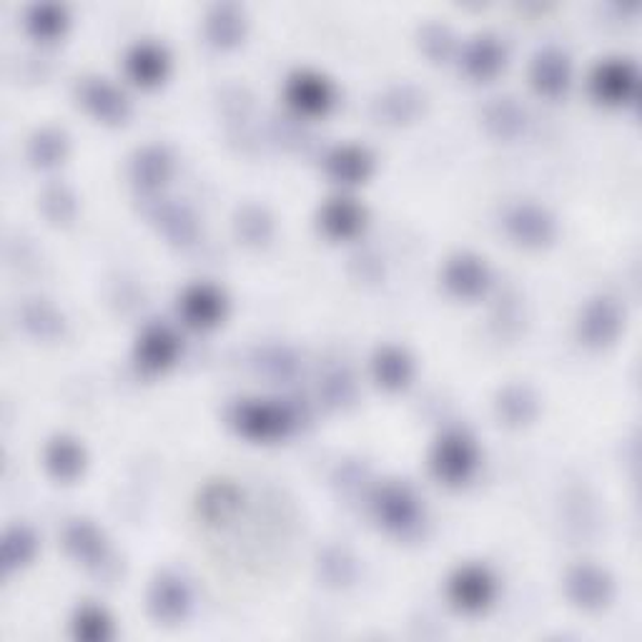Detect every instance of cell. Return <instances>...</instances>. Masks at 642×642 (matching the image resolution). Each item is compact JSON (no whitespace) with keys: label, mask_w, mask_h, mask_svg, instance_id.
<instances>
[{"label":"cell","mask_w":642,"mask_h":642,"mask_svg":"<svg viewBox=\"0 0 642 642\" xmlns=\"http://www.w3.org/2000/svg\"><path fill=\"white\" fill-rule=\"evenodd\" d=\"M74 635L84 642H103L111 638V617L106 609L84 605L74 617Z\"/></svg>","instance_id":"obj_35"},{"label":"cell","mask_w":642,"mask_h":642,"mask_svg":"<svg viewBox=\"0 0 642 642\" xmlns=\"http://www.w3.org/2000/svg\"><path fill=\"white\" fill-rule=\"evenodd\" d=\"M504 229L522 246H548L557 234V223L550 211L537 204H515L504 214Z\"/></svg>","instance_id":"obj_4"},{"label":"cell","mask_w":642,"mask_h":642,"mask_svg":"<svg viewBox=\"0 0 642 642\" xmlns=\"http://www.w3.org/2000/svg\"><path fill=\"white\" fill-rule=\"evenodd\" d=\"M482 118H485L487 131L495 139L512 141L525 131V108L515 99H510V95H500V99L489 101L485 111H482Z\"/></svg>","instance_id":"obj_19"},{"label":"cell","mask_w":642,"mask_h":642,"mask_svg":"<svg viewBox=\"0 0 642 642\" xmlns=\"http://www.w3.org/2000/svg\"><path fill=\"white\" fill-rule=\"evenodd\" d=\"M86 454L76 439L70 437H55L51 445L46 447V467L55 479L70 482L80 475L84 470Z\"/></svg>","instance_id":"obj_29"},{"label":"cell","mask_w":642,"mask_h":642,"mask_svg":"<svg viewBox=\"0 0 642 642\" xmlns=\"http://www.w3.org/2000/svg\"><path fill=\"white\" fill-rule=\"evenodd\" d=\"M154 221L158 223V229L164 231L166 239H171L174 244L189 246L194 244L198 236V223L194 219V214L189 211L187 206L174 204V201H164L154 208Z\"/></svg>","instance_id":"obj_28"},{"label":"cell","mask_w":642,"mask_h":642,"mask_svg":"<svg viewBox=\"0 0 642 642\" xmlns=\"http://www.w3.org/2000/svg\"><path fill=\"white\" fill-rule=\"evenodd\" d=\"M126 70L139 86H156L166 78L168 55L158 43H136L126 55Z\"/></svg>","instance_id":"obj_18"},{"label":"cell","mask_w":642,"mask_h":642,"mask_svg":"<svg viewBox=\"0 0 642 642\" xmlns=\"http://www.w3.org/2000/svg\"><path fill=\"white\" fill-rule=\"evenodd\" d=\"M271 216L261 206H244L236 216V234L248 246H261L271 239Z\"/></svg>","instance_id":"obj_34"},{"label":"cell","mask_w":642,"mask_h":642,"mask_svg":"<svg viewBox=\"0 0 642 642\" xmlns=\"http://www.w3.org/2000/svg\"><path fill=\"white\" fill-rule=\"evenodd\" d=\"M246 34L244 11L236 3H219L206 15V36L214 46L231 48Z\"/></svg>","instance_id":"obj_20"},{"label":"cell","mask_w":642,"mask_h":642,"mask_svg":"<svg viewBox=\"0 0 642 642\" xmlns=\"http://www.w3.org/2000/svg\"><path fill=\"white\" fill-rule=\"evenodd\" d=\"M422 108H424L422 91H416L414 86H397V88H389L387 93L374 101L372 114L380 124L401 126L420 116Z\"/></svg>","instance_id":"obj_13"},{"label":"cell","mask_w":642,"mask_h":642,"mask_svg":"<svg viewBox=\"0 0 642 642\" xmlns=\"http://www.w3.org/2000/svg\"><path fill=\"white\" fill-rule=\"evenodd\" d=\"M68 154V139L61 128H40L28 143V156L40 168L59 166Z\"/></svg>","instance_id":"obj_32"},{"label":"cell","mask_w":642,"mask_h":642,"mask_svg":"<svg viewBox=\"0 0 642 642\" xmlns=\"http://www.w3.org/2000/svg\"><path fill=\"white\" fill-rule=\"evenodd\" d=\"M40 208L53 223H68L76 216V196L66 183H51L40 196Z\"/></svg>","instance_id":"obj_36"},{"label":"cell","mask_w":642,"mask_h":642,"mask_svg":"<svg viewBox=\"0 0 642 642\" xmlns=\"http://www.w3.org/2000/svg\"><path fill=\"white\" fill-rule=\"evenodd\" d=\"M420 46L432 61L445 63L449 55H452V48H454L452 30L441 26V23H427L420 34Z\"/></svg>","instance_id":"obj_37"},{"label":"cell","mask_w":642,"mask_h":642,"mask_svg":"<svg viewBox=\"0 0 642 642\" xmlns=\"http://www.w3.org/2000/svg\"><path fill=\"white\" fill-rule=\"evenodd\" d=\"M497 416L508 427H525L537 416V397L525 384H510L497 397Z\"/></svg>","instance_id":"obj_26"},{"label":"cell","mask_w":642,"mask_h":642,"mask_svg":"<svg viewBox=\"0 0 642 642\" xmlns=\"http://www.w3.org/2000/svg\"><path fill=\"white\" fill-rule=\"evenodd\" d=\"M497 582L482 565H464L449 580V600L464 613H482L495 600Z\"/></svg>","instance_id":"obj_5"},{"label":"cell","mask_w":642,"mask_h":642,"mask_svg":"<svg viewBox=\"0 0 642 642\" xmlns=\"http://www.w3.org/2000/svg\"><path fill=\"white\" fill-rule=\"evenodd\" d=\"M489 284V269L475 254H457L445 267V286L462 299H475L485 294Z\"/></svg>","instance_id":"obj_12"},{"label":"cell","mask_w":642,"mask_h":642,"mask_svg":"<svg viewBox=\"0 0 642 642\" xmlns=\"http://www.w3.org/2000/svg\"><path fill=\"white\" fill-rule=\"evenodd\" d=\"M372 372H374V380L380 387L389 389V391H399L405 389L409 380H412V359L405 349L399 347H382L376 351L374 359H372Z\"/></svg>","instance_id":"obj_23"},{"label":"cell","mask_w":642,"mask_h":642,"mask_svg":"<svg viewBox=\"0 0 642 642\" xmlns=\"http://www.w3.org/2000/svg\"><path fill=\"white\" fill-rule=\"evenodd\" d=\"M227 301L211 284H194L181 296V314L191 326H214L223 319Z\"/></svg>","instance_id":"obj_14"},{"label":"cell","mask_w":642,"mask_h":642,"mask_svg":"<svg viewBox=\"0 0 642 642\" xmlns=\"http://www.w3.org/2000/svg\"><path fill=\"white\" fill-rule=\"evenodd\" d=\"M462 61L472 78H492L504 66V48L492 34H482L472 38V43L464 48Z\"/></svg>","instance_id":"obj_21"},{"label":"cell","mask_w":642,"mask_h":642,"mask_svg":"<svg viewBox=\"0 0 642 642\" xmlns=\"http://www.w3.org/2000/svg\"><path fill=\"white\" fill-rule=\"evenodd\" d=\"M181 344L176 334L168 326H149L141 334L139 347H136V359L146 372H160V369L171 367L179 357Z\"/></svg>","instance_id":"obj_16"},{"label":"cell","mask_w":642,"mask_h":642,"mask_svg":"<svg viewBox=\"0 0 642 642\" xmlns=\"http://www.w3.org/2000/svg\"><path fill=\"white\" fill-rule=\"evenodd\" d=\"M567 598L582 609H602L613 600V580L595 565H577L565 577Z\"/></svg>","instance_id":"obj_7"},{"label":"cell","mask_w":642,"mask_h":642,"mask_svg":"<svg viewBox=\"0 0 642 642\" xmlns=\"http://www.w3.org/2000/svg\"><path fill=\"white\" fill-rule=\"evenodd\" d=\"M231 422L248 439L271 441L294 427V412L279 401H241Z\"/></svg>","instance_id":"obj_1"},{"label":"cell","mask_w":642,"mask_h":642,"mask_svg":"<svg viewBox=\"0 0 642 642\" xmlns=\"http://www.w3.org/2000/svg\"><path fill=\"white\" fill-rule=\"evenodd\" d=\"M532 86L548 99H557L569 86V61L557 48H544L535 55L532 68H529Z\"/></svg>","instance_id":"obj_15"},{"label":"cell","mask_w":642,"mask_h":642,"mask_svg":"<svg viewBox=\"0 0 642 642\" xmlns=\"http://www.w3.org/2000/svg\"><path fill=\"white\" fill-rule=\"evenodd\" d=\"M286 99L296 111H301V114L319 116L326 114L329 106H332L334 91L326 78L311 74V70H299V74L288 78Z\"/></svg>","instance_id":"obj_11"},{"label":"cell","mask_w":642,"mask_h":642,"mask_svg":"<svg viewBox=\"0 0 642 642\" xmlns=\"http://www.w3.org/2000/svg\"><path fill=\"white\" fill-rule=\"evenodd\" d=\"M622 329V311L613 299L607 296H600V299H592L582 311L580 319V339L588 344V347H607L617 339Z\"/></svg>","instance_id":"obj_9"},{"label":"cell","mask_w":642,"mask_h":642,"mask_svg":"<svg viewBox=\"0 0 642 642\" xmlns=\"http://www.w3.org/2000/svg\"><path fill=\"white\" fill-rule=\"evenodd\" d=\"M239 508L241 492L231 482H216V485H208L204 492H201L198 512L208 525H223V522H229L236 515Z\"/></svg>","instance_id":"obj_27"},{"label":"cell","mask_w":642,"mask_h":642,"mask_svg":"<svg viewBox=\"0 0 642 642\" xmlns=\"http://www.w3.org/2000/svg\"><path fill=\"white\" fill-rule=\"evenodd\" d=\"M21 324L26 326L28 334H34L36 339H43V342H53L63 334L61 311L46 299H30L23 304Z\"/></svg>","instance_id":"obj_30"},{"label":"cell","mask_w":642,"mask_h":642,"mask_svg":"<svg viewBox=\"0 0 642 642\" xmlns=\"http://www.w3.org/2000/svg\"><path fill=\"white\" fill-rule=\"evenodd\" d=\"M319 219L332 239H351L364 227V208L351 198H332L321 208Z\"/></svg>","instance_id":"obj_24"},{"label":"cell","mask_w":642,"mask_h":642,"mask_svg":"<svg viewBox=\"0 0 642 642\" xmlns=\"http://www.w3.org/2000/svg\"><path fill=\"white\" fill-rule=\"evenodd\" d=\"M590 88L592 95H595L600 103L620 106V103H628L632 95H635L638 74L635 68H632V63L620 59H607L592 70Z\"/></svg>","instance_id":"obj_6"},{"label":"cell","mask_w":642,"mask_h":642,"mask_svg":"<svg viewBox=\"0 0 642 642\" xmlns=\"http://www.w3.org/2000/svg\"><path fill=\"white\" fill-rule=\"evenodd\" d=\"M191 592L174 573H160L149 592V609L158 622H179L189 613Z\"/></svg>","instance_id":"obj_10"},{"label":"cell","mask_w":642,"mask_h":642,"mask_svg":"<svg viewBox=\"0 0 642 642\" xmlns=\"http://www.w3.org/2000/svg\"><path fill=\"white\" fill-rule=\"evenodd\" d=\"M374 515L384 529L405 535L420 525L422 508L412 489L399 482H389L374 495Z\"/></svg>","instance_id":"obj_3"},{"label":"cell","mask_w":642,"mask_h":642,"mask_svg":"<svg viewBox=\"0 0 642 642\" xmlns=\"http://www.w3.org/2000/svg\"><path fill=\"white\" fill-rule=\"evenodd\" d=\"M38 552V540L34 529L26 525H13L5 529L3 544H0V557H3V569L13 573V569L26 567Z\"/></svg>","instance_id":"obj_31"},{"label":"cell","mask_w":642,"mask_h":642,"mask_svg":"<svg viewBox=\"0 0 642 642\" xmlns=\"http://www.w3.org/2000/svg\"><path fill=\"white\" fill-rule=\"evenodd\" d=\"M66 8L59 5V3H36L28 8V15H26V26L30 34L36 38H43V40H51L55 36L63 34V28H66Z\"/></svg>","instance_id":"obj_33"},{"label":"cell","mask_w":642,"mask_h":642,"mask_svg":"<svg viewBox=\"0 0 642 642\" xmlns=\"http://www.w3.org/2000/svg\"><path fill=\"white\" fill-rule=\"evenodd\" d=\"M63 542H66V550L70 555L88 567L103 565V560H106V542H103V535L99 532V527L91 525L88 519L68 522L66 532H63Z\"/></svg>","instance_id":"obj_17"},{"label":"cell","mask_w":642,"mask_h":642,"mask_svg":"<svg viewBox=\"0 0 642 642\" xmlns=\"http://www.w3.org/2000/svg\"><path fill=\"white\" fill-rule=\"evenodd\" d=\"M78 99L103 124H124L131 116L126 95L106 78H84L78 84Z\"/></svg>","instance_id":"obj_8"},{"label":"cell","mask_w":642,"mask_h":642,"mask_svg":"<svg viewBox=\"0 0 642 642\" xmlns=\"http://www.w3.org/2000/svg\"><path fill=\"white\" fill-rule=\"evenodd\" d=\"M477 467V447L464 432L441 435L432 452V472L445 485H462Z\"/></svg>","instance_id":"obj_2"},{"label":"cell","mask_w":642,"mask_h":642,"mask_svg":"<svg viewBox=\"0 0 642 642\" xmlns=\"http://www.w3.org/2000/svg\"><path fill=\"white\" fill-rule=\"evenodd\" d=\"M171 168L174 160L168 156L166 149L146 146L131 160V179L136 181V187H141L143 191H156L164 187L168 176H171Z\"/></svg>","instance_id":"obj_22"},{"label":"cell","mask_w":642,"mask_h":642,"mask_svg":"<svg viewBox=\"0 0 642 642\" xmlns=\"http://www.w3.org/2000/svg\"><path fill=\"white\" fill-rule=\"evenodd\" d=\"M372 154L361 146H339L326 156V174L339 183H361L372 174Z\"/></svg>","instance_id":"obj_25"}]
</instances>
